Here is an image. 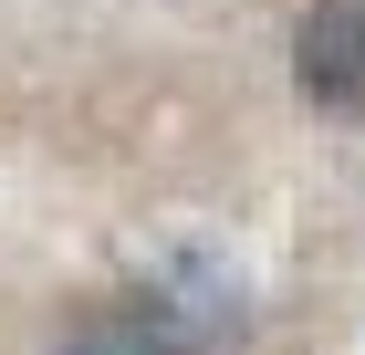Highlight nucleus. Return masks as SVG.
Listing matches in <instances>:
<instances>
[{
	"label": "nucleus",
	"mask_w": 365,
	"mask_h": 355,
	"mask_svg": "<svg viewBox=\"0 0 365 355\" xmlns=\"http://www.w3.org/2000/svg\"><path fill=\"white\" fill-rule=\"evenodd\" d=\"M53 355H188V334L168 324V303H105V314H84Z\"/></svg>",
	"instance_id": "2"
},
{
	"label": "nucleus",
	"mask_w": 365,
	"mask_h": 355,
	"mask_svg": "<svg viewBox=\"0 0 365 355\" xmlns=\"http://www.w3.org/2000/svg\"><path fill=\"white\" fill-rule=\"evenodd\" d=\"M292 84L313 115H365V0H313L292 21Z\"/></svg>",
	"instance_id": "1"
}]
</instances>
